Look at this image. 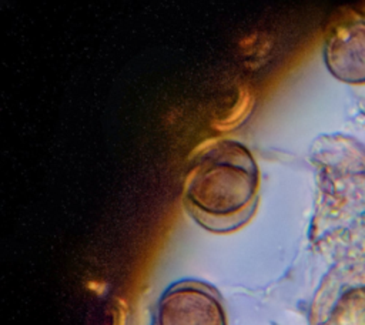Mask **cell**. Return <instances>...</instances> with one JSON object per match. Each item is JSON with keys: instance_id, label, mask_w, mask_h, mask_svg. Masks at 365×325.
Listing matches in <instances>:
<instances>
[{"instance_id": "1", "label": "cell", "mask_w": 365, "mask_h": 325, "mask_svg": "<svg viewBox=\"0 0 365 325\" xmlns=\"http://www.w3.org/2000/svg\"><path fill=\"white\" fill-rule=\"evenodd\" d=\"M259 198V171L250 150L232 140L200 148L182 184V205L204 229L228 234L244 227Z\"/></svg>"}, {"instance_id": "2", "label": "cell", "mask_w": 365, "mask_h": 325, "mask_svg": "<svg viewBox=\"0 0 365 325\" xmlns=\"http://www.w3.org/2000/svg\"><path fill=\"white\" fill-rule=\"evenodd\" d=\"M150 325H228L217 288L198 279L171 284L158 298Z\"/></svg>"}, {"instance_id": "3", "label": "cell", "mask_w": 365, "mask_h": 325, "mask_svg": "<svg viewBox=\"0 0 365 325\" xmlns=\"http://www.w3.org/2000/svg\"><path fill=\"white\" fill-rule=\"evenodd\" d=\"M324 61L336 80L365 84V20L335 24L325 37Z\"/></svg>"}, {"instance_id": "4", "label": "cell", "mask_w": 365, "mask_h": 325, "mask_svg": "<svg viewBox=\"0 0 365 325\" xmlns=\"http://www.w3.org/2000/svg\"><path fill=\"white\" fill-rule=\"evenodd\" d=\"M311 325H365V285L346 288L332 301L318 296L311 309Z\"/></svg>"}, {"instance_id": "5", "label": "cell", "mask_w": 365, "mask_h": 325, "mask_svg": "<svg viewBox=\"0 0 365 325\" xmlns=\"http://www.w3.org/2000/svg\"><path fill=\"white\" fill-rule=\"evenodd\" d=\"M251 105H252L251 93L248 90H242L237 104L232 108V113L218 124V128L220 130H230V128H234L238 124H241V121L248 115V113L251 110Z\"/></svg>"}, {"instance_id": "6", "label": "cell", "mask_w": 365, "mask_h": 325, "mask_svg": "<svg viewBox=\"0 0 365 325\" xmlns=\"http://www.w3.org/2000/svg\"><path fill=\"white\" fill-rule=\"evenodd\" d=\"M127 322V311L121 301H118L111 311L110 316V325H125Z\"/></svg>"}]
</instances>
